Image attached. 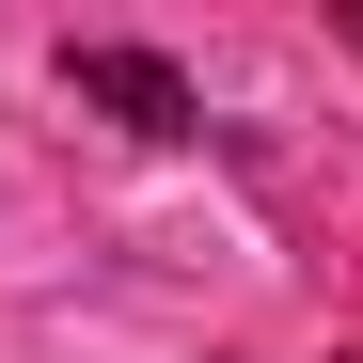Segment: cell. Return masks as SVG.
Here are the masks:
<instances>
[{
    "label": "cell",
    "instance_id": "1",
    "mask_svg": "<svg viewBox=\"0 0 363 363\" xmlns=\"http://www.w3.org/2000/svg\"><path fill=\"white\" fill-rule=\"evenodd\" d=\"M64 95H79V111H111L127 143H190V127H206V95L174 79L158 48H64Z\"/></svg>",
    "mask_w": 363,
    "mask_h": 363
},
{
    "label": "cell",
    "instance_id": "2",
    "mask_svg": "<svg viewBox=\"0 0 363 363\" xmlns=\"http://www.w3.org/2000/svg\"><path fill=\"white\" fill-rule=\"evenodd\" d=\"M347 48H363V16H347Z\"/></svg>",
    "mask_w": 363,
    "mask_h": 363
},
{
    "label": "cell",
    "instance_id": "3",
    "mask_svg": "<svg viewBox=\"0 0 363 363\" xmlns=\"http://www.w3.org/2000/svg\"><path fill=\"white\" fill-rule=\"evenodd\" d=\"M332 363H363V347H332Z\"/></svg>",
    "mask_w": 363,
    "mask_h": 363
}]
</instances>
